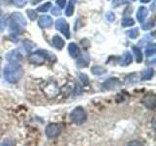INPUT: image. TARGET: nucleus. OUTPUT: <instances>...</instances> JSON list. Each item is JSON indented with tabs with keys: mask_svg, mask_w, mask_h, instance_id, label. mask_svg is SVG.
Masks as SVG:
<instances>
[{
	"mask_svg": "<svg viewBox=\"0 0 156 146\" xmlns=\"http://www.w3.org/2000/svg\"><path fill=\"white\" fill-rule=\"evenodd\" d=\"M56 28L58 29V31L62 32L63 35H65L66 38L69 39L71 34H70V29H69V26H68L67 22L66 21L65 19H58L56 23H55Z\"/></svg>",
	"mask_w": 156,
	"mask_h": 146,
	"instance_id": "39448f33",
	"label": "nucleus"
},
{
	"mask_svg": "<svg viewBox=\"0 0 156 146\" xmlns=\"http://www.w3.org/2000/svg\"><path fill=\"white\" fill-rule=\"evenodd\" d=\"M127 146H144V144L140 142V141L138 140H133V141H130Z\"/></svg>",
	"mask_w": 156,
	"mask_h": 146,
	"instance_id": "7c9ffc66",
	"label": "nucleus"
},
{
	"mask_svg": "<svg viewBox=\"0 0 156 146\" xmlns=\"http://www.w3.org/2000/svg\"><path fill=\"white\" fill-rule=\"evenodd\" d=\"M13 2H14V4L16 5L17 7L22 8V7L26 6V5L27 4L28 0H13Z\"/></svg>",
	"mask_w": 156,
	"mask_h": 146,
	"instance_id": "cd10ccee",
	"label": "nucleus"
},
{
	"mask_svg": "<svg viewBox=\"0 0 156 146\" xmlns=\"http://www.w3.org/2000/svg\"><path fill=\"white\" fill-rule=\"evenodd\" d=\"M133 1H135V0H133Z\"/></svg>",
	"mask_w": 156,
	"mask_h": 146,
	"instance_id": "ea45409f",
	"label": "nucleus"
},
{
	"mask_svg": "<svg viewBox=\"0 0 156 146\" xmlns=\"http://www.w3.org/2000/svg\"><path fill=\"white\" fill-rule=\"evenodd\" d=\"M22 47H23V51H24V53H29L34 48V43H32L30 40H24L23 42Z\"/></svg>",
	"mask_w": 156,
	"mask_h": 146,
	"instance_id": "6ab92c4d",
	"label": "nucleus"
},
{
	"mask_svg": "<svg viewBox=\"0 0 156 146\" xmlns=\"http://www.w3.org/2000/svg\"><path fill=\"white\" fill-rule=\"evenodd\" d=\"M23 70L20 64L9 63L4 68V78L9 83H17L22 79Z\"/></svg>",
	"mask_w": 156,
	"mask_h": 146,
	"instance_id": "f257e3e1",
	"label": "nucleus"
},
{
	"mask_svg": "<svg viewBox=\"0 0 156 146\" xmlns=\"http://www.w3.org/2000/svg\"><path fill=\"white\" fill-rule=\"evenodd\" d=\"M123 3H125V1H121V0H114V2H113V6H118V5H120V4H123Z\"/></svg>",
	"mask_w": 156,
	"mask_h": 146,
	"instance_id": "72a5a7b5",
	"label": "nucleus"
},
{
	"mask_svg": "<svg viewBox=\"0 0 156 146\" xmlns=\"http://www.w3.org/2000/svg\"><path fill=\"white\" fill-rule=\"evenodd\" d=\"M52 13L55 14V15H60V11H58V10H57V9H53L52 10Z\"/></svg>",
	"mask_w": 156,
	"mask_h": 146,
	"instance_id": "f704fd0d",
	"label": "nucleus"
},
{
	"mask_svg": "<svg viewBox=\"0 0 156 146\" xmlns=\"http://www.w3.org/2000/svg\"><path fill=\"white\" fill-rule=\"evenodd\" d=\"M52 7V4H51V2H47V3H45V4H43V5H41V6H39L38 8H37V11L38 12H48L49 10H50V8Z\"/></svg>",
	"mask_w": 156,
	"mask_h": 146,
	"instance_id": "4be33fe9",
	"label": "nucleus"
},
{
	"mask_svg": "<svg viewBox=\"0 0 156 146\" xmlns=\"http://www.w3.org/2000/svg\"><path fill=\"white\" fill-rule=\"evenodd\" d=\"M0 65H1V57H0Z\"/></svg>",
	"mask_w": 156,
	"mask_h": 146,
	"instance_id": "e433bc0d",
	"label": "nucleus"
},
{
	"mask_svg": "<svg viewBox=\"0 0 156 146\" xmlns=\"http://www.w3.org/2000/svg\"><path fill=\"white\" fill-rule=\"evenodd\" d=\"M132 51H133V54L135 55L136 61L138 63H140L141 61H143V54H141L140 49L138 48L136 46H133L132 47Z\"/></svg>",
	"mask_w": 156,
	"mask_h": 146,
	"instance_id": "dca6fc26",
	"label": "nucleus"
},
{
	"mask_svg": "<svg viewBox=\"0 0 156 146\" xmlns=\"http://www.w3.org/2000/svg\"><path fill=\"white\" fill-rule=\"evenodd\" d=\"M0 19H1V12H0Z\"/></svg>",
	"mask_w": 156,
	"mask_h": 146,
	"instance_id": "4c0bfd02",
	"label": "nucleus"
},
{
	"mask_svg": "<svg viewBox=\"0 0 156 146\" xmlns=\"http://www.w3.org/2000/svg\"><path fill=\"white\" fill-rule=\"evenodd\" d=\"M11 21H13L15 23H17L19 26H21L22 28H24L27 26V21L26 19L23 18V16L19 12H16V13H13L12 16H11Z\"/></svg>",
	"mask_w": 156,
	"mask_h": 146,
	"instance_id": "6e6552de",
	"label": "nucleus"
},
{
	"mask_svg": "<svg viewBox=\"0 0 156 146\" xmlns=\"http://www.w3.org/2000/svg\"><path fill=\"white\" fill-rule=\"evenodd\" d=\"M36 1L38 2V1H42V0H36Z\"/></svg>",
	"mask_w": 156,
	"mask_h": 146,
	"instance_id": "58836bf2",
	"label": "nucleus"
},
{
	"mask_svg": "<svg viewBox=\"0 0 156 146\" xmlns=\"http://www.w3.org/2000/svg\"><path fill=\"white\" fill-rule=\"evenodd\" d=\"M143 103L148 109H154L156 105V99L154 94H148L143 99Z\"/></svg>",
	"mask_w": 156,
	"mask_h": 146,
	"instance_id": "1a4fd4ad",
	"label": "nucleus"
},
{
	"mask_svg": "<svg viewBox=\"0 0 156 146\" xmlns=\"http://www.w3.org/2000/svg\"><path fill=\"white\" fill-rule=\"evenodd\" d=\"M7 61L9 63H15V64H20V62L22 61V56L17 50H13L11 52H9L6 56Z\"/></svg>",
	"mask_w": 156,
	"mask_h": 146,
	"instance_id": "0eeeda50",
	"label": "nucleus"
},
{
	"mask_svg": "<svg viewBox=\"0 0 156 146\" xmlns=\"http://www.w3.org/2000/svg\"><path fill=\"white\" fill-rule=\"evenodd\" d=\"M102 86H104L105 90H115L121 86V82L119 79H117V78L112 77V78H109V79H107L106 81H105Z\"/></svg>",
	"mask_w": 156,
	"mask_h": 146,
	"instance_id": "423d86ee",
	"label": "nucleus"
},
{
	"mask_svg": "<svg viewBox=\"0 0 156 146\" xmlns=\"http://www.w3.org/2000/svg\"><path fill=\"white\" fill-rule=\"evenodd\" d=\"M128 36L130 38H136L139 36V29L138 28H134V29H131V30L128 31Z\"/></svg>",
	"mask_w": 156,
	"mask_h": 146,
	"instance_id": "bb28decb",
	"label": "nucleus"
},
{
	"mask_svg": "<svg viewBox=\"0 0 156 146\" xmlns=\"http://www.w3.org/2000/svg\"><path fill=\"white\" fill-rule=\"evenodd\" d=\"M53 19L50 16H42L38 21V26L41 28H49L53 26Z\"/></svg>",
	"mask_w": 156,
	"mask_h": 146,
	"instance_id": "9b49d317",
	"label": "nucleus"
},
{
	"mask_svg": "<svg viewBox=\"0 0 156 146\" xmlns=\"http://www.w3.org/2000/svg\"><path fill=\"white\" fill-rule=\"evenodd\" d=\"M148 16V9L144 7V6H141L139 8L138 10V13H136V19L138 21L141 23L144 22V19H146V17Z\"/></svg>",
	"mask_w": 156,
	"mask_h": 146,
	"instance_id": "f8f14e48",
	"label": "nucleus"
},
{
	"mask_svg": "<svg viewBox=\"0 0 156 146\" xmlns=\"http://www.w3.org/2000/svg\"><path fill=\"white\" fill-rule=\"evenodd\" d=\"M79 77H80L81 81H83V83H84L85 85L89 83V79H88V76L87 75H85V74H80Z\"/></svg>",
	"mask_w": 156,
	"mask_h": 146,
	"instance_id": "2f4dec72",
	"label": "nucleus"
},
{
	"mask_svg": "<svg viewBox=\"0 0 156 146\" xmlns=\"http://www.w3.org/2000/svg\"><path fill=\"white\" fill-rule=\"evenodd\" d=\"M44 92H46V95L50 96H54L58 95V87L56 85V83H54V82H47L46 90L44 89Z\"/></svg>",
	"mask_w": 156,
	"mask_h": 146,
	"instance_id": "9d476101",
	"label": "nucleus"
},
{
	"mask_svg": "<svg viewBox=\"0 0 156 146\" xmlns=\"http://www.w3.org/2000/svg\"><path fill=\"white\" fill-rule=\"evenodd\" d=\"M68 53H69V55L71 57L73 58H76V57H80V50L78 46L76 45L75 43H70L69 45H68Z\"/></svg>",
	"mask_w": 156,
	"mask_h": 146,
	"instance_id": "ddd939ff",
	"label": "nucleus"
},
{
	"mask_svg": "<svg viewBox=\"0 0 156 146\" xmlns=\"http://www.w3.org/2000/svg\"><path fill=\"white\" fill-rule=\"evenodd\" d=\"M62 130V127L60 124L52 123V124H49L46 127L45 133H46L47 137H49V138H55V137H58V136L61 134Z\"/></svg>",
	"mask_w": 156,
	"mask_h": 146,
	"instance_id": "20e7f679",
	"label": "nucleus"
},
{
	"mask_svg": "<svg viewBox=\"0 0 156 146\" xmlns=\"http://www.w3.org/2000/svg\"><path fill=\"white\" fill-rule=\"evenodd\" d=\"M105 69L101 65H95L92 67V73L94 75H102L105 73Z\"/></svg>",
	"mask_w": 156,
	"mask_h": 146,
	"instance_id": "aec40b11",
	"label": "nucleus"
},
{
	"mask_svg": "<svg viewBox=\"0 0 156 146\" xmlns=\"http://www.w3.org/2000/svg\"><path fill=\"white\" fill-rule=\"evenodd\" d=\"M69 117L72 123L76 125H82L87 120V113L82 107H76V108L72 110Z\"/></svg>",
	"mask_w": 156,
	"mask_h": 146,
	"instance_id": "7ed1b4c3",
	"label": "nucleus"
},
{
	"mask_svg": "<svg viewBox=\"0 0 156 146\" xmlns=\"http://www.w3.org/2000/svg\"><path fill=\"white\" fill-rule=\"evenodd\" d=\"M66 0H57V4L58 7L63 8L66 6Z\"/></svg>",
	"mask_w": 156,
	"mask_h": 146,
	"instance_id": "473e14b6",
	"label": "nucleus"
},
{
	"mask_svg": "<svg viewBox=\"0 0 156 146\" xmlns=\"http://www.w3.org/2000/svg\"><path fill=\"white\" fill-rule=\"evenodd\" d=\"M140 1L143 2V3H148L150 0H140Z\"/></svg>",
	"mask_w": 156,
	"mask_h": 146,
	"instance_id": "c9c22d12",
	"label": "nucleus"
},
{
	"mask_svg": "<svg viewBox=\"0 0 156 146\" xmlns=\"http://www.w3.org/2000/svg\"><path fill=\"white\" fill-rule=\"evenodd\" d=\"M135 24V21L132 18H125L122 19V26L123 27H129Z\"/></svg>",
	"mask_w": 156,
	"mask_h": 146,
	"instance_id": "412c9836",
	"label": "nucleus"
},
{
	"mask_svg": "<svg viewBox=\"0 0 156 146\" xmlns=\"http://www.w3.org/2000/svg\"><path fill=\"white\" fill-rule=\"evenodd\" d=\"M14 145H15L14 141L10 140V139H5L2 141L1 144H0V146H14Z\"/></svg>",
	"mask_w": 156,
	"mask_h": 146,
	"instance_id": "c756f323",
	"label": "nucleus"
},
{
	"mask_svg": "<svg viewBox=\"0 0 156 146\" xmlns=\"http://www.w3.org/2000/svg\"><path fill=\"white\" fill-rule=\"evenodd\" d=\"M154 26V22L153 19H151V21L147 22V23H143V26H141V27H143L144 30H148V29L152 28Z\"/></svg>",
	"mask_w": 156,
	"mask_h": 146,
	"instance_id": "a878e982",
	"label": "nucleus"
},
{
	"mask_svg": "<svg viewBox=\"0 0 156 146\" xmlns=\"http://www.w3.org/2000/svg\"><path fill=\"white\" fill-rule=\"evenodd\" d=\"M132 61H133V57H132V55L129 52H126L125 55L121 57L120 60V65L121 66H128L129 64H131Z\"/></svg>",
	"mask_w": 156,
	"mask_h": 146,
	"instance_id": "2eb2a0df",
	"label": "nucleus"
},
{
	"mask_svg": "<svg viewBox=\"0 0 156 146\" xmlns=\"http://www.w3.org/2000/svg\"><path fill=\"white\" fill-rule=\"evenodd\" d=\"M155 54V46L154 45H150L147 46V48L145 49V55L147 57H151Z\"/></svg>",
	"mask_w": 156,
	"mask_h": 146,
	"instance_id": "b1692460",
	"label": "nucleus"
},
{
	"mask_svg": "<svg viewBox=\"0 0 156 146\" xmlns=\"http://www.w3.org/2000/svg\"><path fill=\"white\" fill-rule=\"evenodd\" d=\"M29 61L32 63H35V64H42L46 61L54 62L57 61L56 56L54 55L53 53L45 51V50H40L37 51L35 53H32L30 57H29Z\"/></svg>",
	"mask_w": 156,
	"mask_h": 146,
	"instance_id": "f03ea898",
	"label": "nucleus"
},
{
	"mask_svg": "<svg viewBox=\"0 0 156 146\" xmlns=\"http://www.w3.org/2000/svg\"><path fill=\"white\" fill-rule=\"evenodd\" d=\"M89 61H90L89 56H88V55H84V56L81 57V55H80L79 60L77 61V65L80 66V67H85V66L89 65Z\"/></svg>",
	"mask_w": 156,
	"mask_h": 146,
	"instance_id": "f3484780",
	"label": "nucleus"
},
{
	"mask_svg": "<svg viewBox=\"0 0 156 146\" xmlns=\"http://www.w3.org/2000/svg\"><path fill=\"white\" fill-rule=\"evenodd\" d=\"M53 45L55 46L56 49L58 50H62L65 46V40L58 35H55L53 37Z\"/></svg>",
	"mask_w": 156,
	"mask_h": 146,
	"instance_id": "4468645a",
	"label": "nucleus"
},
{
	"mask_svg": "<svg viewBox=\"0 0 156 146\" xmlns=\"http://www.w3.org/2000/svg\"><path fill=\"white\" fill-rule=\"evenodd\" d=\"M154 75V70L152 68H148V69H145L143 73H141V80H150L151 78Z\"/></svg>",
	"mask_w": 156,
	"mask_h": 146,
	"instance_id": "a211bd4d",
	"label": "nucleus"
},
{
	"mask_svg": "<svg viewBox=\"0 0 156 146\" xmlns=\"http://www.w3.org/2000/svg\"><path fill=\"white\" fill-rule=\"evenodd\" d=\"M105 19L108 22H113L114 19H115V16H114V14L112 13V12H107L105 14Z\"/></svg>",
	"mask_w": 156,
	"mask_h": 146,
	"instance_id": "c85d7f7f",
	"label": "nucleus"
},
{
	"mask_svg": "<svg viewBox=\"0 0 156 146\" xmlns=\"http://www.w3.org/2000/svg\"><path fill=\"white\" fill-rule=\"evenodd\" d=\"M27 14L29 19H31V21H35V19H37V17H38L37 13L34 11V10H27Z\"/></svg>",
	"mask_w": 156,
	"mask_h": 146,
	"instance_id": "393cba45",
	"label": "nucleus"
},
{
	"mask_svg": "<svg viewBox=\"0 0 156 146\" xmlns=\"http://www.w3.org/2000/svg\"><path fill=\"white\" fill-rule=\"evenodd\" d=\"M73 12H74V5H73L72 2H69V4L67 5V8L66 10V15L67 17L72 16Z\"/></svg>",
	"mask_w": 156,
	"mask_h": 146,
	"instance_id": "5701e85b",
	"label": "nucleus"
}]
</instances>
